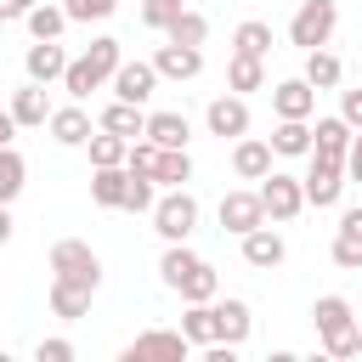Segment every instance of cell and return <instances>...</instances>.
<instances>
[{
  "instance_id": "obj_1",
  "label": "cell",
  "mask_w": 362,
  "mask_h": 362,
  "mask_svg": "<svg viewBox=\"0 0 362 362\" xmlns=\"http://www.w3.org/2000/svg\"><path fill=\"white\" fill-rule=\"evenodd\" d=\"M119 62H124L119 40H113V34H102V40H90V45H85V57H74V62H68V74H62V90H68L74 102H85L90 90H102V85L119 74Z\"/></svg>"
},
{
  "instance_id": "obj_2",
  "label": "cell",
  "mask_w": 362,
  "mask_h": 362,
  "mask_svg": "<svg viewBox=\"0 0 362 362\" xmlns=\"http://www.w3.org/2000/svg\"><path fill=\"white\" fill-rule=\"evenodd\" d=\"M311 322H317V339L328 356H356V317H351L345 294H322L311 305Z\"/></svg>"
},
{
  "instance_id": "obj_3",
  "label": "cell",
  "mask_w": 362,
  "mask_h": 362,
  "mask_svg": "<svg viewBox=\"0 0 362 362\" xmlns=\"http://www.w3.org/2000/svg\"><path fill=\"white\" fill-rule=\"evenodd\" d=\"M192 226H198V198H192L187 187H170V192L153 204V232H158L164 243H187Z\"/></svg>"
},
{
  "instance_id": "obj_4",
  "label": "cell",
  "mask_w": 362,
  "mask_h": 362,
  "mask_svg": "<svg viewBox=\"0 0 362 362\" xmlns=\"http://www.w3.org/2000/svg\"><path fill=\"white\" fill-rule=\"evenodd\" d=\"M334 28H339V6H334V0H300V11H294V23H288V40H294L300 51H317V45L334 40Z\"/></svg>"
},
{
  "instance_id": "obj_5",
  "label": "cell",
  "mask_w": 362,
  "mask_h": 362,
  "mask_svg": "<svg viewBox=\"0 0 362 362\" xmlns=\"http://www.w3.org/2000/svg\"><path fill=\"white\" fill-rule=\"evenodd\" d=\"M260 204H266V221H294L300 209H305V181L300 175H283V170H272V175H260Z\"/></svg>"
},
{
  "instance_id": "obj_6",
  "label": "cell",
  "mask_w": 362,
  "mask_h": 362,
  "mask_svg": "<svg viewBox=\"0 0 362 362\" xmlns=\"http://www.w3.org/2000/svg\"><path fill=\"white\" fill-rule=\"evenodd\" d=\"M51 277H74V283L102 288V260H96V249H90V243L62 238V243H51Z\"/></svg>"
},
{
  "instance_id": "obj_7",
  "label": "cell",
  "mask_w": 362,
  "mask_h": 362,
  "mask_svg": "<svg viewBox=\"0 0 362 362\" xmlns=\"http://www.w3.org/2000/svg\"><path fill=\"white\" fill-rule=\"evenodd\" d=\"M300 181H305V204H311V209H334V204L345 198V181H351V175H345L339 158H317V153H311V170H305Z\"/></svg>"
},
{
  "instance_id": "obj_8",
  "label": "cell",
  "mask_w": 362,
  "mask_h": 362,
  "mask_svg": "<svg viewBox=\"0 0 362 362\" xmlns=\"http://www.w3.org/2000/svg\"><path fill=\"white\" fill-rule=\"evenodd\" d=\"M192 339L187 334H170V328H147L124 345V362H187Z\"/></svg>"
},
{
  "instance_id": "obj_9",
  "label": "cell",
  "mask_w": 362,
  "mask_h": 362,
  "mask_svg": "<svg viewBox=\"0 0 362 362\" xmlns=\"http://www.w3.org/2000/svg\"><path fill=\"white\" fill-rule=\"evenodd\" d=\"M204 124H209V136H221V141H238V136H249V102L232 90V96H215L209 107H204Z\"/></svg>"
},
{
  "instance_id": "obj_10",
  "label": "cell",
  "mask_w": 362,
  "mask_h": 362,
  "mask_svg": "<svg viewBox=\"0 0 362 362\" xmlns=\"http://www.w3.org/2000/svg\"><path fill=\"white\" fill-rule=\"evenodd\" d=\"M255 226H266L260 192H226V198H221V232L243 238V232H255Z\"/></svg>"
},
{
  "instance_id": "obj_11",
  "label": "cell",
  "mask_w": 362,
  "mask_h": 362,
  "mask_svg": "<svg viewBox=\"0 0 362 362\" xmlns=\"http://www.w3.org/2000/svg\"><path fill=\"white\" fill-rule=\"evenodd\" d=\"M107 85H113V96H119V102L147 107V96L158 90V68H153V62H119V74H113Z\"/></svg>"
},
{
  "instance_id": "obj_12",
  "label": "cell",
  "mask_w": 362,
  "mask_h": 362,
  "mask_svg": "<svg viewBox=\"0 0 362 362\" xmlns=\"http://www.w3.org/2000/svg\"><path fill=\"white\" fill-rule=\"evenodd\" d=\"M153 68H158V79H175V85H181V79H198V74H204V51L170 40V45L153 51Z\"/></svg>"
},
{
  "instance_id": "obj_13",
  "label": "cell",
  "mask_w": 362,
  "mask_h": 362,
  "mask_svg": "<svg viewBox=\"0 0 362 362\" xmlns=\"http://www.w3.org/2000/svg\"><path fill=\"white\" fill-rule=\"evenodd\" d=\"M272 107H277V119H311L317 113V85L305 74L283 79V85H272Z\"/></svg>"
},
{
  "instance_id": "obj_14",
  "label": "cell",
  "mask_w": 362,
  "mask_h": 362,
  "mask_svg": "<svg viewBox=\"0 0 362 362\" xmlns=\"http://www.w3.org/2000/svg\"><path fill=\"white\" fill-rule=\"evenodd\" d=\"M51 141H62V147H85L90 136H96V119L79 107V102H68V107H51Z\"/></svg>"
},
{
  "instance_id": "obj_15",
  "label": "cell",
  "mask_w": 362,
  "mask_h": 362,
  "mask_svg": "<svg viewBox=\"0 0 362 362\" xmlns=\"http://www.w3.org/2000/svg\"><path fill=\"white\" fill-rule=\"evenodd\" d=\"M68 62H74V57H68L57 40H34V45H28V57H23V68H28V79H34V85L62 79V74H68Z\"/></svg>"
},
{
  "instance_id": "obj_16",
  "label": "cell",
  "mask_w": 362,
  "mask_h": 362,
  "mask_svg": "<svg viewBox=\"0 0 362 362\" xmlns=\"http://www.w3.org/2000/svg\"><path fill=\"white\" fill-rule=\"evenodd\" d=\"M334 266L362 272V209H345L334 226Z\"/></svg>"
},
{
  "instance_id": "obj_17",
  "label": "cell",
  "mask_w": 362,
  "mask_h": 362,
  "mask_svg": "<svg viewBox=\"0 0 362 362\" xmlns=\"http://www.w3.org/2000/svg\"><path fill=\"white\" fill-rule=\"evenodd\" d=\"M232 170H238V181H260V175H272V141H260V136H238V147H232Z\"/></svg>"
},
{
  "instance_id": "obj_18",
  "label": "cell",
  "mask_w": 362,
  "mask_h": 362,
  "mask_svg": "<svg viewBox=\"0 0 362 362\" xmlns=\"http://www.w3.org/2000/svg\"><path fill=\"white\" fill-rule=\"evenodd\" d=\"M90 283H74V277H51V311L62 317V322H79L85 311H90Z\"/></svg>"
},
{
  "instance_id": "obj_19",
  "label": "cell",
  "mask_w": 362,
  "mask_h": 362,
  "mask_svg": "<svg viewBox=\"0 0 362 362\" xmlns=\"http://www.w3.org/2000/svg\"><path fill=\"white\" fill-rule=\"evenodd\" d=\"M351 136H356V130H351L345 119H317V124H311V153H317V158H339V164H345Z\"/></svg>"
},
{
  "instance_id": "obj_20",
  "label": "cell",
  "mask_w": 362,
  "mask_h": 362,
  "mask_svg": "<svg viewBox=\"0 0 362 362\" xmlns=\"http://www.w3.org/2000/svg\"><path fill=\"white\" fill-rule=\"evenodd\" d=\"M124 192H130V170H124V164H96L90 198H96L102 209H124Z\"/></svg>"
},
{
  "instance_id": "obj_21",
  "label": "cell",
  "mask_w": 362,
  "mask_h": 362,
  "mask_svg": "<svg viewBox=\"0 0 362 362\" xmlns=\"http://www.w3.org/2000/svg\"><path fill=\"white\" fill-rule=\"evenodd\" d=\"M283 238L272 232V226H255V232H243V260L255 266V272H272V266H283Z\"/></svg>"
},
{
  "instance_id": "obj_22",
  "label": "cell",
  "mask_w": 362,
  "mask_h": 362,
  "mask_svg": "<svg viewBox=\"0 0 362 362\" xmlns=\"http://www.w3.org/2000/svg\"><path fill=\"white\" fill-rule=\"evenodd\" d=\"M249 328H255L249 305H243V300H221V294H215V339L243 345V339H249Z\"/></svg>"
},
{
  "instance_id": "obj_23",
  "label": "cell",
  "mask_w": 362,
  "mask_h": 362,
  "mask_svg": "<svg viewBox=\"0 0 362 362\" xmlns=\"http://www.w3.org/2000/svg\"><path fill=\"white\" fill-rule=\"evenodd\" d=\"M96 124H102V130H113V136H124V141L147 136V113H141L136 102H119V96L102 107V119H96Z\"/></svg>"
},
{
  "instance_id": "obj_24",
  "label": "cell",
  "mask_w": 362,
  "mask_h": 362,
  "mask_svg": "<svg viewBox=\"0 0 362 362\" xmlns=\"http://www.w3.org/2000/svg\"><path fill=\"white\" fill-rule=\"evenodd\" d=\"M272 153L277 158H311V119H277Z\"/></svg>"
},
{
  "instance_id": "obj_25",
  "label": "cell",
  "mask_w": 362,
  "mask_h": 362,
  "mask_svg": "<svg viewBox=\"0 0 362 362\" xmlns=\"http://www.w3.org/2000/svg\"><path fill=\"white\" fill-rule=\"evenodd\" d=\"M23 23H28L34 40H62V28H68V6H57V0H34V11H28Z\"/></svg>"
},
{
  "instance_id": "obj_26",
  "label": "cell",
  "mask_w": 362,
  "mask_h": 362,
  "mask_svg": "<svg viewBox=\"0 0 362 362\" xmlns=\"http://www.w3.org/2000/svg\"><path fill=\"white\" fill-rule=\"evenodd\" d=\"M11 119L17 124H45L51 119V102H45V85H23V90H11Z\"/></svg>"
},
{
  "instance_id": "obj_27",
  "label": "cell",
  "mask_w": 362,
  "mask_h": 362,
  "mask_svg": "<svg viewBox=\"0 0 362 362\" xmlns=\"http://www.w3.org/2000/svg\"><path fill=\"white\" fill-rule=\"evenodd\" d=\"M147 136L158 141V147H187L192 141V124H187V113H147Z\"/></svg>"
},
{
  "instance_id": "obj_28",
  "label": "cell",
  "mask_w": 362,
  "mask_h": 362,
  "mask_svg": "<svg viewBox=\"0 0 362 362\" xmlns=\"http://www.w3.org/2000/svg\"><path fill=\"white\" fill-rule=\"evenodd\" d=\"M305 79H311L317 90H334V85L345 79V62H339L328 45H317V51H305Z\"/></svg>"
},
{
  "instance_id": "obj_29",
  "label": "cell",
  "mask_w": 362,
  "mask_h": 362,
  "mask_svg": "<svg viewBox=\"0 0 362 362\" xmlns=\"http://www.w3.org/2000/svg\"><path fill=\"white\" fill-rule=\"evenodd\" d=\"M226 85L243 96V90H260L266 85V57H243V51H232V62H226Z\"/></svg>"
},
{
  "instance_id": "obj_30",
  "label": "cell",
  "mask_w": 362,
  "mask_h": 362,
  "mask_svg": "<svg viewBox=\"0 0 362 362\" xmlns=\"http://www.w3.org/2000/svg\"><path fill=\"white\" fill-rule=\"evenodd\" d=\"M153 181H158V187H187V181H192V153H187V147H158Z\"/></svg>"
},
{
  "instance_id": "obj_31",
  "label": "cell",
  "mask_w": 362,
  "mask_h": 362,
  "mask_svg": "<svg viewBox=\"0 0 362 362\" xmlns=\"http://www.w3.org/2000/svg\"><path fill=\"white\" fill-rule=\"evenodd\" d=\"M181 334L192 345H215V300H192L187 317H181Z\"/></svg>"
},
{
  "instance_id": "obj_32",
  "label": "cell",
  "mask_w": 362,
  "mask_h": 362,
  "mask_svg": "<svg viewBox=\"0 0 362 362\" xmlns=\"http://www.w3.org/2000/svg\"><path fill=\"white\" fill-rule=\"evenodd\" d=\"M232 45H238L243 57H266V51H272V23H260V17H243V23L232 28Z\"/></svg>"
},
{
  "instance_id": "obj_33",
  "label": "cell",
  "mask_w": 362,
  "mask_h": 362,
  "mask_svg": "<svg viewBox=\"0 0 362 362\" xmlns=\"http://www.w3.org/2000/svg\"><path fill=\"white\" fill-rule=\"evenodd\" d=\"M175 294H181L187 305H192V300H215V294H221V277H215V266H209V260H198V266L181 277V288H175Z\"/></svg>"
},
{
  "instance_id": "obj_34",
  "label": "cell",
  "mask_w": 362,
  "mask_h": 362,
  "mask_svg": "<svg viewBox=\"0 0 362 362\" xmlns=\"http://www.w3.org/2000/svg\"><path fill=\"white\" fill-rule=\"evenodd\" d=\"M23 187H28V164H23V153H17V147H0V204H11Z\"/></svg>"
},
{
  "instance_id": "obj_35",
  "label": "cell",
  "mask_w": 362,
  "mask_h": 362,
  "mask_svg": "<svg viewBox=\"0 0 362 362\" xmlns=\"http://www.w3.org/2000/svg\"><path fill=\"white\" fill-rule=\"evenodd\" d=\"M164 40H175V45H204V40H209V17H204V11H181V17L164 28Z\"/></svg>"
},
{
  "instance_id": "obj_36",
  "label": "cell",
  "mask_w": 362,
  "mask_h": 362,
  "mask_svg": "<svg viewBox=\"0 0 362 362\" xmlns=\"http://www.w3.org/2000/svg\"><path fill=\"white\" fill-rule=\"evenodd\" d=\"M85 147H90V164H124V158H130V141L113 136V130H102V124H96V136H90Z\"/></svg>"
},
{
  "instance_id": "obj_37",
  "label": "cell",
  "mask_w": 362,
  "mask_h": 362,
  "mask_svg": "<svg viewBox=\"0 0 362 362\" xmlns=\"http://www.w3.org/2000/svg\"><path fill=\"white\" fill-rule=\"evenodd\" d=\"M192 266H198V255H192L187 243H170V249H164V260H158V277H164L170 288H181V277H187Z\"/></svg>"
},
{
  "instance_id": "obj_38",
  "label": "cell",
  "mask_w": 362,
  "mask_h": 362,
  "mask_svg": "<svg viewBox=\"0 0 362 362\" xmlns=\"http://www.w3.org/2000/svg\"><path fill=\"white\" fill-rule=\"evenodd\" d=\"M124 170H130V164H124ZM153 187H158L153 175H136V170H130V192H124V209H136V215H153V204H158V192H153Z\"/></svg>"
},
{
  "instance_id": "obj_39",
  "label": "cell",
  "mask_w": 362,
  "mask_h": 362,
  "mask_svg": "<svg viewBox=\"0 0 362 362\" xmlns=\"http://www.w3.org/2000/svg\"><path fill=\"white\" fill-rule=\"evenodd\" d=\"M181 11H187L181 0H141V23H147V28H158V34H164Z\"/></svg>"
},
{
  "instance_id": "obj_40",
  "label": "cell",
  "mask_w": 362,
  "mask_h": 362,
  "mask_svg": "<svg viewBox=\"0 0 362 362\" xmlns=\"http://www.w3.org/2000/svg\"><path fill=\"white\" fill-rule=\"evenodd\" d=\"M68 6V23H102L119 11V0H62Z\"/></svg>"
},
{
  "instance_id": "obj_41",
  "label": "cell",
  "mask_w": 362,
  "mask_h": 362,
  "mask_svg": "<svg viewBox=\"0 0 362 362\" xmlns=\"http://www.w3.org/2000/svg\"><path fill=\"white\" fill-rule=\"evenodd\" d=\"M34 356H40V362H74V339H40Z\"/></svg>"
},
{
  "instance_id": "obj_42",
  "label": "cell",
  "mask_w": 362,
  "mask_h": 362,
  "mask_svg": "<svg viewBox=\"0 0 362 362\" xmlns=\"http://www.w3.org/2000/svg\"><path fill=\"white\" fill-rule=\"evenodd\" d=\"M339 119H345V124H351V130H362V85H356V90H345V96H339Z\"/></svg>"
},
{
  "instance_id": "obj_43",
  "label": "cell",
  "mask_w": 362,
  "mask_h": 362,
  "mask_svg": "<svg viewBox=\"0 0 362 362\" xmlns=\"http://www.w3.org/2000/svg\"><path fill=\"white\" fill-rule=\"evenodd\" d=\"M345 175H351V181H362V130L351 136V153H345Z\"/></svg>"
},
{
  "instance_id": "obj_44",
  "label": "cell",
  "mask_w": 362,
  "mask_h": 362,
  "mask_svg": "<svg viewBox=\"0 0 362 362\" xmlns=\"http://www.w3.org/2000/svg\"><path fill=\"white\" fill-rule=\"evenodd\" d=\"M34 11V0H0V23H23Z\"/></svg>"
},
{
  "instance_id": "obj_45",
  "label": "cell",
  "mask_w": 362,
  "mask_h": 362,
  "mask_svg": "<svg viewBox=\"0 0 362 362\" xmlns=\"http://www.w3.org/2000/svg\"><path fill=\"white\" fill-rule=\"evenodd\" d=\"M17 130H23V124L11 119V107H0V147H11V136H17Z\"/></svg>"
},
{
  "instance_id": "obj_46",
  "label": "cell",
  "mask_w": 362,
  "mask_h": 362,
  "mask_svg": "<svg viewBox=\"0 0 362 362\" xmlns=\"http://www.w3.org/2000/svg\"><path fill=\"white\" fill-rule=\"evenodd\" d=\"M11 238V204H0V243Z\"/></svg>"
},
{
  "instance_id": "obj_47",
  "label": "cell",
  "mask_w": 362,
  "mask_h": 362,
  "mask_svg": "<svg viewBox=\"0 0 362 362\" xmlns=\"http://www.w3.org/2000/svg\"><path fill=\"white\" fill-rule=\"evenodd\" d=\"M356 356H362V328H356Z\"/></svg>"
}]
</instances>
